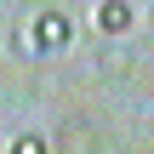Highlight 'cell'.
Returning a JSON list of instances; mask_svg holds the SVG:
<instances>
[{
    "mask_svg": "<svg viewBox=\"0 0 154 154\" xmlns=\"http://www.w3.org/2000/svg\"><path fill=\"white\" fill-rule=\"evenodd\" d=\"M57 143H63L69 154H97V131H91V120H69Z\"/></svg>",
    "mask_w": 154,
    "mask_h": 154,
    "instance_id": "obj_4",
    "label": "cell"
},
{
    "mask_svg": "<svg viewBox=\"0 0 154 154\" xmlns=\"http://www.w3.org/2000/svg\"><path fill=\"white\" fill-rule=\"evenodd\" d=\"M11 154H51V149H46L40 131H23V137H11Z\"/></svg>",
    "mask_w": 154,
    "mask_h": 154,
    "instance_id": "obj_5",
    "label": "cell"
},
{
    "mask_svg": "<svg viewBox=\"0 0 154 154\" xmlns=\"http://www.w3.org/2000/svg\"><path fill=\"white\" fill-rule=\"evenodd\" d=\"M131 17H137L131 0H103V6H97V29H103L109 40H126V34H131Z\"/></svg>",
    "mask_w": 154,
    "mask_h": 154,
    "instance_id": "obj_2",
    "label": "cell"
},
{
    "mask_svg": "<svg viewBox=\"0 0 154 154\" xmlns=\"http://www.w3.org/2000/svg\"><path fill=\"white\" fill-rule=\"evenodd\" d=\"M131 63H137V51H131V40H109V46L97 51V69H103V74H126Z\"/></svg>",
    "mask_w": 154,
    "mask_h": 154,
    "instance_id": "obj_3",
    "label": "cell"
},
{
    "mask_svg": "<svg viewBox=\"0 0 154 154\" xmlns=\"http://www.w3.org/2000/svg\"><path fill=\"white\" fill-rule=\"evenodd\" d=\"M34 40H40V51H63V46L74 40V23H69L63 11H40V17H34Z\"/></svg>",
    "mask_w": 154,
    "mask_h": 154,
    "instance_id": "obj_1",
    "label": "cell"
}]
</instances>
